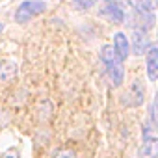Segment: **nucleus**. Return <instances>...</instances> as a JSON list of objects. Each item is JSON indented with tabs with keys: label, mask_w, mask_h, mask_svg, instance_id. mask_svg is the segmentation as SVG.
Here are the masks:
<instances>
[{
	"label": "nucleus",
	"mask_w": 158,
	"mask_h": 158,
	"mask_svg": "<svg viewBox=\"0 0 158 158\" xmlns=\"http://www.w3.org/2000/svg\"><path fill=\"white\" fill-rule=\"evenodd\" d=\"M2 32H4V24H2V23H0V34H2Z\"/></svg>",
	"instance_id": "15"
},
{
	"label": "nucleus",
	"mask_w": 158,
	"mask_h": 158,
	"mask_svg": "<svg viewBox=\"0 0 158 158\" xmlns=\"http://www.w3.org/2000/svg\"><path fill=\"white\" fill-rule=\"evenodd\" d=\"M136 10L139 13H154V4L152 0H134Z\"/></svg>",
	"instance_id": "11"
},
{
	"label": "nucleus",
	"mask_w": 158,
	"mask_h": 158,
	"mask_svg": "<svg viewBox=\"0 0 158 158\" xmlns=\"http://www.w3.org/2000/svg\"><path fill=\"white\" fill-rule=\"evenodd\" d=\"M154 127H156V125H152V123H145V125H143V128H141L143 141H156V139H158V134H156Z\"/></svg>",
	"instance_id": "10"
},
{
	"label": "nucleus",
	"mask_w": 158,
	"mask_h": 158,
	"mask_svg": "<svg viewBox=\"0 0 158 158\" xmlns=\"http://www.w3.org/2000/svg\"><path fill=\"white\" fill-rule=\"evenodd\" d=\"M45 11H47V2H43V0H24L23 4H19V8L15 11V21L19 24H26L34 17H37Z\"/></svg>",
	"instance_id": "2"
},
{
	"label": "nucleus",
	"mask_w": 158,
	"mask_h": 158,
	"mask_svg": "<svg viewBox=\"0 0 158 158\" xmlns=\"http://www.w3.org/2000/svg\"><path fill=\"white\" fill-rule=\"evenodd\" d=\"M145 61H147V76L149 80L154 82L158 78V47L149 45L145 50Z\"/></svg>",
	"instance_id": "5"
},
{
	"label": "nucleus",
	"mask_w": 158,
	"mask_h": 158,
	"mask_svg": "<svg viewBox=\"0 0 158 158\" xmlns=\"http://www.w3.org/2000/svg\"><path fill=\"white\" fill-rule=\"evenodd\" d=\"M114 48H115V52H117V56H119L121 60H127V58H128L130 45H128V39H127L125 34L119 32V34L114 35Z\"/></svg>",
	"instance_id": "7"
},
{
	"label": "nucleus",
	"mask_w": 158,
	"mask_h": 158,
	"mask_svg": "<svg viewBox=\"0 0 158 158\" xmlns=\"http://www.w3.org/2000/svg\"><path fill=\"white\" fill-rule=\"evenodd\" d=\"M97 2H99V0H73V4H74L76 10H89V8H93Z\"/></svg>",
	"instance_id": "12"
},
{
	"label": "nucleus",
	"mask_w": 158,
	"mask_h": 158,
	"mask_svg": "<svg viewBox=\"0 0 158 158\" xmlns=\"http://www.w3.org/2000/svg\"><path fill=\"white\" fill-rule=\"evenodd\" d=\"M123 99H125V104H128V106H139L143 102V99H145V88H143V84L139 80H134L130 84L128 91L123 95Z\"/></svg>",
	"instance_id": "4"
},
{
	"label": "nucleus",
	"mask_w": 158,
	"mask_h": 158,
	"mask_svg": "<svg viewBox=\"0 0 158 158\" xmlns=\"http://www.w3.org/2000/svg\"><path fill=\"white\" fill-rule=\"evenodd\" d=\"M0 158H19V151L17 149H10L8 152H4Z\"/></svg>",
	"instance_id": "14"
},
{
	"label": "nucleus",
	"mask_w": 158,
	"mask_h": 158,
	"mask_svg": "<svg viewBox=\"0 0 158 158\" xmlns=\"http://www.w3.org/2000/svg\"><path fill=\"white\" fill-rule=\"evenodd\" d=\"M17 73V65L13 61H8V60H2L0 61V80L6 82L10 78H13Z\"/></svg>",
	"instance_id": "9"
},
{
	"label": "nucleus",
	"mask_w": 158,
	"mask_h": 158,
	"mask_svg": "<svg viewBox=\"0 0 158 158\" xmlns=\"http://www.w3.org/2000/svg\"><path fill=\"white\" fill-rule=\"evenodd\" d=\"M97 11H99L101 17H104L106 21H110V23H114V24H123L125 19H127L125 10H123L117 2H114V0H101Z\"/></svg>",
	"instance_id": "3"
},
{
	"label": "nucleus",
	"mask_w": 158,
	"mask_h": 158,
	"mask_svg": "<svg viewBox=\"0 0 158 158\" xmlns=\"http://www.w3.org/2000/svg\"><path fill=\"white\" fill-rule=\"evenodd\" d=\"M101 60L106 65V73L108 78L114 86H121L123 78H125V67H123V60L117 56L114 45H104L101 48Z\"/></svg>",
	"instance_id": "1"
},
{
	"label": "nucleus",
	"mask_w": 158,
	"mask_h": 158,
	"mask_svg": "<svg viewBox=\"0 0 158 158\" xmlns=\"http://www.w3.org/2000/svg\"><path fill=\"white\" fill-rule=\"evenodd\" d=\"M54 158H76V154H74V151H71V149H63V151L56 152Z\"/></svg>",
	"instance_id": "13"
},
{
	"label": "nucleus",
	"mask_w": 158,
	"mask_h": 158,
	"mask_svg": "<svg viewBox=\"0 0 158 158\" xmlns=\"http://www.w3.org/2000/svg\"><path fill=\"white\" fill-rule=\"evenodd\" d=\"M149 45L151 43H149L147 32L141 30V28H134V32H132V52L136 56H141V54H145Z\"/></svg>",
	"instance_id": "6"
},
{
	"label": "nucleus",
	"mask_w": 158,
	"mask_h": 158,
	"mask_svg": "<svg viewBox=\"0 0 158 158\" xmlns=\"http://www.w3.org/2000/svg\"><path fill=\"white\" fill-rule=\"evenodd\" d=\"M158 154V143L156 141H143V145L138 149L136 158H156Z\"/></svg>",
	"instance_id": "8"
}]
</instances>
